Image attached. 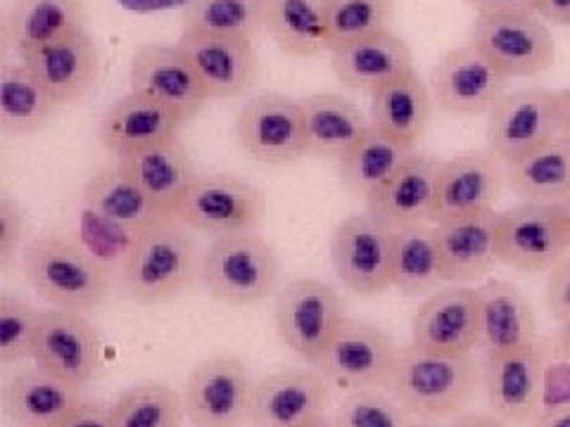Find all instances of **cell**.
Masks as SVG:
<instances>
[{"label": "cell", "mask_w": 570, "mask_h": 427, "mask_svg": "<svg viewBox=\"0 0 570 427\" xmlns=\"http://www.w3.org/2000/svg\"><path fill=\"white\" fill-rule=\"evenodd\" d=\"M20 269L39 299L60 311L94 314L117 288L112 274H107L75 236L52 230L27 242Z\"/></svg>", "instance_id": "1"}, {"label": "cell", "mask_w": 570, "mask_h": 427, "mask_svg": "<svg viewBox=\"0 0 570 427\" xmlns=\"http://www.w3.org/2000/svg\"><path fill=\"white\" fill-rule=\"evenodd\" d=\"M480 387V359L444 356L406 345L400 349L387 391L412 420L438 423L463 414Z\"/></svg>", "instance_id": "2"}, {"label": "cell", "mask_w": 570, "mask_h": 427, "mask_svg": "<svg viewBox=\"0 0 570 427\" xmlns=\"http://www.w3.org/2000/svg\"><path fill=\"white\" fill-rule=\"evenodd\" d=\"M200 261L203 252L190 228L178 221L157 224L136 238L117 276V290L134 305H165L200 280Z\"/></svg>", "instance_id": "3"}, {"label": "cell", "mask_w": 570, "mask_h": 427, "mask_svg": "<svg viewBox=\"0 0 570 427\" xmlns=\"http://www.w3.org/2000/svg\"><path fill=\"white\" fill-rule=\"evenodd\" d=\"M281 261L257 230L212 238L200 261V282L209 297L230 307H247L278 288Z\"/></svg>", "instance_id": "4"}, {"label": "cell", "mask_w": 570, "mask_h": 427, "mask_svg": "<svg viewBox=\"0 0 570 427\" xmlns=\"http://www.w3.org/2000/svg\"><path fill=\"white\" fill-rule=\"evenodd\" d=\"M499 264L519 274H549L570 255V219L561 202H521L499 211Z\"/></svg>", "instance_id": "5"}, {"label": "cell", "mask_w": 570, "mask_h": 427, "mask_svg": "<svg viewBox=\"0 0 570 427\" xmlns=\"http://www.w3.org/2000/svg\"><path fill=\"white\" fill-rule=\"evenodd\" d=\"M469 43L509 81L540 77L557 58L554 36L534 10L475 14Z\"/></svg>", "instance_id": "6"}, {"label": "cell", "mask_w": 570, "mask_h": 427, "mask_svg": "<svg viewBox=\"0 0 570 427\" xmlns=\"http://www.w3.org/2000/svg\"><path fill=\"white\" fill-rule=\"evenodd\" d=\"M345 318L343 297L318 278H295L276 297L278 337L299 361L314 368Z\"/></svg>", "instance_id": "7"}, {"label": "cell", "mask_w": 570, "mask_h": 427, "mask_svg": "<svg viewBox=\"0 0 570 427\" xmlns=\"http://www.w3.org/2000/svg\"><path fill=\"white\" fill-rule=\"evenodd\" d=\"M264 214V195L234 173H198L178 200L174 219L193 234L222 238L255 230Z\"/></svg>", "instance_id": "8"}, {"label": "cell", "mask_w": 570, "mask_h": 427, "mask_svg": "<svg viewBox=\"0 0 570 427\" xmlns=\"http://www.w3.org/2000/svg\"><path fill=\"white\" fill-rule=\"evenodd\" d=\"M547 366L549 349L540 342L480 356V389L490 411L509 425L532 423L547 401Z\"/></svg>", "instance_id": "9"}, {"label": "cell", "mask_w": 570, "mask_h": 427, "mask_svg": "<svg viewBox=\"0 0 570 427\" xmlns=\"http://www.w3.org/2000/svg\"><path fill=\"white\" fill-rule=\"evenodd\" d=\"M255 380L245 361L217 354L188 373L186 416L193 427H245L253 416Z\"/></svg>", "instance_id": "10"}, {"label": "cell", "mask_w": 570, "mask_h": 427, "mask_svg": "<svg viewBox=\"0 0 570 427\" xmlns=\"http://www.w3.org/2000/svg\"><path fill=\"white\" fill-rule=\"evenodd\" d=\"M488 148L513 165L559 138L557 91L544 86L515 88L502 96L488 115Z\"/></svg>", "instance_id": "11"}, {"label": "cell", "mask_w": 570, "mask_h": 427, "mask_svg": "<svg viewBox=\"0 0 570 427\" xmlns=\"http://www.w3.org/2000/svg\"><path fill=\"white\" fill-rule=\"evenodd\" d=\"M243 150L262 165L283 167L307 155V127L302 100L266 91L249 98L236 117Z\"/></svg>", "instance_id": "12"}, {"label": "cell", "mask_w": 570, "mask_h": 427, "mask_svg": "<svg viewBox=\"0 0 570 427\" xmlns=\"http://www.w3.org/2000/svg\"><path fill=\"white\" fill-rule=\"evenodd\" d=\"M331 266L345 290L383 295L392 288V230L368 211L352 214L333 230Z\"/></svg>", "instance_id": "13"}, {"label": "cell", "mask_w": 570, "mask_h": 427, "mask_svg": "<svg viewBox=\"0 0 570 427\" xmlns=\"http://www.w3.org/2000/svg\"><path fill=\"white\" fill-rule=\"evenodd\" d=\"M400 349L383 328L360 318H345L316 368L337 389H387Z\"/></svg>", "instance_id": "14"}, {"label": "cell", "mask_w": 570, "mask_h": 427, "mask_svg": "<svg viewBox=\"0 0 570 427\" xmlns=\"http://www.w3.org/2000/svg\"><path fill=\"white\" fill-rule=\"evenodd\" d=\"M33 366L83 391L100 368V335L96 326L83 314L46 309L36 337Z\"/></svg>", "instance_id": "15"}, {"label": "cell", "mask_w": 570, "mask_h": 427, "mask_svg": "<svg viewBox=\"0 0 570 427\" xmlns=\"http://www.w3.org/2000/svg\"><path fill=\"white\" fill-rule=\"evenodd\" d=\"M509 79L473 43L444 56L431 75L433 102L454 117H488L507 93Z\"/></svg>", "instance_id": "16"}, {"label": "cell", "mask_w": 570, "mask_h": 427, "mask_svg": "<svg viewBox=\"0 0 570 427\" xmlns=\"http://www.w3.org/2000/svg\"><path fill=\"white\" fill-rule=\"evenodd\" d=\"M412 345L444 356L480 349V295L469 285H442L423 299L412 320Z\"/></svg>", "instance_id": "17"}, {"label": "cell", "mask_w": 570, "mask_h": 427, "mask_svg": "<svg viewBox=\"0 0 570 427\" xmlns=\"http://www.w3.org/2000/svg\"><path fill=\"white\" fill-rule=\"evenodd\" d=\"M129 86L134 93L163 102L186 121L198 117L209 102L203 79L176 43L140 46L129 62Z\"/></svg>", "instance_id": "18"}, {"label": "cell", "mask_w": 570, "mask_h": 427, "mask_svg": "<svg viewBox=\"0 0 570 427\" xmlns=\"http://www.w3.org/2000/svg\"><path fill=\"white\" fill-rule=\"evenodd\" d=\"M442 159L414 150L364 202L373 219L400 230L416 224H433Z\"/></svg>", "instance_id": "19"}, {"label": "cell", "mask_w": 570, "mask_h": 427, "mask_svg": "<svg viewBox=\"0 0 570 427\" xmlns=\"http://www.w3.org/2000/svg\"><path fill=\"white\" fill-rule=\"evenodd\" d=\"M176 46L203 79L209 100H230L247 93L259 75V56L253 39L219 36L198 29H186Z\"/></svg>", "instance_id": "20"}, {"label": "cell", "mask_w": 570, "mask_h": 427, "mask_svg": "<svg viewBox=\"0 0 570 427\" xmlns=\"http://www.w3.org/2000/svg\"><path fill=\"white\" fill-rule=\"evenodd\" d=\"M186 119L163 102L129 91L117 98L98 119L100 146L119 159L163 146L181 136Z\"/></svg>", "instance_id": "21"}, {"label": "cell", "mask_w": 570, "mask_h": 427, "mask_svg": "<svg viewBox=\"0 0 570 427\" xmlns=\"http://www.w3.org/2000/svg\"><path fill=\"white\" fill-rule=\"evenodd\" d=\"M507 186V165L490 148L463 150L442 162L433 224L494 209Z\"/></svg>", "instance_id": "22"}, {"label": "cell", "mask_w": 570, "mask_h": 427, "mask_svg": "<svg viewBox=\"0 0 570 427\" xmlns=\"http://www.w3.org/2000/svg\"><path fill=\"white\" fill-rule=\"evenodd\" d=\"M331 383L318 368H285L255 383L253 427H293L324 416L331 399Z\"/></svg>", "instance_id": "23"}, {"label": "cell", "mask_w": 570, "mask_h": 427, "mask_svg": "<svg viewBox=\"0 0 570 427\" xmlns=\"http://www.w3.org/2000/svg\"><path fill=\"white\" fill-rule=\"evenodd\" d=\"M20 60L43 83L58 107L83 100L94 91L100 77L98 43L88 29L75 31L46 48L27 52Z\"/></svg>", "instance_id": "24"}, {"label": "cell", "mask_w": 570, "mask_h": 427, "mask_svg": "<svg viewBox=\"0 0 570 427\" xmlns=\"http://www.w3.org/2000/svg\"><path fill=\"white\" fill-rule=\"evenodd\" d=\"M497 226V209L433 224L442 255L444 285L478 282L494 269L499 264Z\"/></svg>", "instance_id": "25"}, {"label": "cell", "mask_w": 570, "mask_h": 427, "mask_svg": "<svg viewBox=\"0 0 570 427\" xmlns=\"http://www.w3.org/2000/svg\"><path fill=\"white\" fill-rule=\"evenodd\" d=\"M328 56L337 81L350 91L366 96L416 69L412 48L390 29L335 48Z\"/></svg>", "instance_id": "26"}, {"label": "cell", "mask_w": 570, "mask_h": 427, "mask_svg": "<svg viewBox=\"0 0 570 427\" xmlns=\"http://www.w3.org/2000/svg\"><path fill=\"white\" fill-rule=\"evenodd\" d=\"M480 295V351L502 354L530 347L538 340V320L525 295L511 280L492 278Z\"/></svg>", "instance_id": "27"}, {"label": "cell", "mask_w": 570, "mask_h": 427, "mask_svg": "<svg viewBox=\"0 0 570 427\" xmlns=\"http://www.w3.org/2000/svg\"><path fill=\"white\" fill-rule=\"evenodd\" d=\"M433 115L431 86L416 69L371 93L368 121L387 138L397 140L406 150H419Z\"/></svg>", "instance_id": "28"}, {"label": "cell", "mask_w": 570, "mask_h": 427, "mask_svg": "<svg viewBox=\"0 0 570 427\" xmlns=\"http://www.w3.org/2000/svg\"><path fill=\"white\" fill-rule=\"evenodd\" d=\"M86 397L77 387L48 376L39 366L20 368L6 380L0 404L14 427H50Z\"/></svg>", "instance_id": "29"}, {"label": "cell", "mask_w": 570, "mask_h": 427, "mask_svg": "<svg viewBox=\"0 0 570 427\" xmlns=\"http://www.w3.org/2000/svg\"><path fill=\"white\" fill-rule=\"evenodd\" d=\"M81 205L136 230V234H142L157 224L174 221L119 162L107 165L88 178L81 190Z\"/></svg>", "instance_id": "30"}, {"label": "cell", "mask_w": 570, "mask_h": 427, "mask_svg": "<svg viewBox=\"0 0 570 427\" xmlns=\"http://www.w3.org/2000/svg\"><path fill=\"white\" fill-rule=\"evenodd\" d=\"M81 29H86L83 0H12L6 14V43L20 58Z\"/></svg>", "instance_id": "31"}, {"label": "cell", "mask_w": 570, "mask_h": 427, "mask_svg": "<svg viewBox=\"0 0 570 427\" xmlns=\"http://www.w3.org/2000/svg\"><path fill=\"white\" fill-rule=\"evenodd\" d=\"M307 127V152L324 159H341L371 127L354 100L341 93H314L302 100Z\"/></svg>", "instance_id": "32"}, {"label": "cell", "mask_w": 570, "mask_h": 427, "mask_svg": "<svg viewBox=\"0 0 570 427\" xmlns=\"http://www.w3.org/2000/svg\"><path fill=\"white\" fill-rule=\"evenodd\" d=\"M129 176H134L138 186L146 190L150 198L159 205L167 217L174 219V211L178 200L184 198V192L193 183L195 165L181 140H169L163 146H155L142 150L138 155H131L127 159H119ZM176 221V219H174Z\"/></svg>", "instance_id": "33"}, {"label": "cell", "mask_w": 570, "mask_h": 427, "mask_svg": "<svg viewBox=\"0 0 570 427\" xmlns=\"http://www.w3.org/2000/svg\"><path fill=\"white\" fill-rule=\"evenodd\" d=\"M442 285V255L433 224L392 230V288L406 297H421Z\"/></svg>", "instance_id": "34"}, {"label": "cell", "mask_w": 570, "mask_h": 427, "mask_svg": "<svg viewBox=\"0 0 570 427\" xmlns=\"http://www.w3.org/2000/svg\"><path fill=\"white\" fill-rule=\"evenodd\" d=\"M58 105L52 102L43 83L20 60L0 69V131L24 138L41 131Z\"/></svg>", "instance_id": "35"}, {"label": "cell", "mask_w": 570, "mask_h": 427, "mask_svg": "<svg viewBox=\"0 0 570 427\" xmlns=\"http://www.w3.org/2000/svg\"><path fill=\"white\" fill-rule=\"evenodd\" d=\"M507 186L521 202H563L570 195V140L559 136L507 165Z\"/></svg>", "instance_id": "36"}, {"label": "cell", "mask_w": 570, "mask_h": 427, "mask_svg": "<svg viewBox=\"0 0 570 427\" xmlns=\"http://www.w3.org/2000/svg\"><path fill=\"white\" fill-rule=\"evenodd\" d=\"M326 0H266L264 33L285 56L314 58L326 50Z\"/></svg>", "instance_id": "37"}, {"label": "cell", "mask_w": 570, "mask_h": 427, "mask_svg": "<svg viewBox=\"0 0 570 427\" xmlns=\"http://www.w3.org/2000/svg\"><path fill=\"white\" fill-rule=\"evenodd\" d=\"M409 152L414 150H406L397 140L368 127L366 133L337 159V173L352 198L366 202L371 192L385 183V178L404 162Z\"/></svg>", "instance_id": "38"}, {"label": "cell", "mask_w": 570, "mask_h": 427, "mask_svg": "<svg viewBox=\"0 0 570 427\" xmlns=\"http://www.w3.org/2000/svg\"><path fill=\"white\" fill-rule=\"evenodd\" d=\"M112 427H184V395L163 383H142L124 389L110 404Z\"/></svg>", "instance_id": "39"}, {"label": "cell", "mask_w": 570, "mask_h": 427, "mask_svg": "<svg viewBox=\"0 0 570 427\" xmlns=\"http://www.w3.org/2000/svg\"><path fill=\"white\" fill-rule=\"evenodd\" d=\"M266 0H188L184 27L219 36L255 39L264 31Z\"/></svg>", "instance_id": "40"}, {"label": "cell", "mask_w": 570, "mask_h": 427, "mask_svg": "<svg viewBox=\"0 0 570 427\" xmlns=\"http://www.w3.org/2000/svg\"><path fill=\"white\" fill-rule=\"evenodd\" d=\"M395 12V0H326V52L385 31Z\"/></svg>", "instance_id": "41"}, {"label": "cell", "mask_w": 570, "mask_h": 427, "mask_svg": "<svg viewBox=\"0 0 570 427\" xmlns=\"http://www.w3.org/2000/svg\"><path fill=\"white\" fill-rule=\"evenodd\" d=\"M138 236L140 234H136V230L102 217V214H98L91 207L81 205L75 238L107 274H112L115 282L124 266H127Z\"/></svg>", "instance_id": "42"}, {"label": "cell", "mask_w": 570, "mask_h": 427, "mask_svg": "<svg viewBox=\"0 0 570 427\" xmlns=\"http://www.w3.org/2000/svg\"><path fill=\"white\" fill-rule=\"evenodd\" d=\"M41 316L43 311L29 299L12 292L0 295V366L33 361Z\"/></svg>", "instance_id": "43"}, {"label": "cell", "mask_w": 570, "mask_h": 427, "mask_svg": "<svg viewBox=\"0 0 570 427\" xmlns=\"http://www.w3.org/2000/svg\"><path fill=\"white\" fill-rule=\"evenodd\" d=\"M335 427H409V416L385 387L354 389L341 399L333 416Z\"/></svg>", "instance_id": "44"}, {"label": "cell", "mask_w": 570, "mask_h": 427, "mask_svg": "<svg viewBox=\"0 0 570 427\" xmlns=\"http://www.w3.org/2000/svg\"><path fill=\"white\" fill-rule=\"evenodd\" d=\"M29 214L10 195L0 198V269L8 271L12 261H20L29 242Z\"/></svg>", "instance_id": "45"}, {"label": "cell", "mask_w": 570, "mask_h": 427, "mask_svg": "<svg viewBox=\"0 0 570 427\" xmlns=\"http://www.w3.org/2000/svg\"><path fill=\"white\" fill-rule=\"evenodd\" d=\"M547 309L557 324L570 320V255L563 257L547 278Z\"/></svg>", "instance_id": "46"}, {"label": "cell", "mask_w": 570, "mask_h": 427, "mask_svg": "<svg viewBox=\"0 0 570 427\" xmlns=\"http://www.w3.org/2000/svg\"><path fill=\"white\" fill-rule=\"evenodd\" d=\"M50 427H112L110 404L100 399H83Z\"/></svg>", "instance_id": "47"}, {"label": "cell", "mask_w": 570, "mask_h": 427, "mask_svg": "<svg viewBox=\"0 0 570 427\" xmlns=\"http://www.w3.org/2000/svg\"><path fill=\"white\" fill-rule=\"evenodd\" d=\"M532 10L538 12L547 24L570 27V0H532Z\"/></svg>", "instance_id": "48"}, {"label": "cell", "mask_w": 570, "mask_h": 427, "mask_svg": "<svg viewBox=\"0 0 570 427\" xmlns=\"http://www.w3.org/2000/svg\"><path fill=\"white\" fill-rule=\"evenodd\" d=\"M532 427H570V399L544 404L542 411L534 416Z\"/></svg>", "instance_id": "49"}, {"label": "cell", "mask_w": 570, "mask_h": 427, "mask_svg": "<svg viewBox=\"0 0 570 427\" xmlns=\"http://www.w3.org/2000/svg\"><path fill=\"white\" fill-rule=\"evenodd\" d=\"M466 3L475 10V14L532 10V0H466Z\"/></svg>", "instance_id": "50"}, {"label": "cell", "mask_w": 570, "mask_h": 427, "mask_svg": "<svg viewBox=\"0 0 570 427\" xmlns=\"http://www.w3.org/2000/svg\"><path fill=\"white\" fill-rule=\"evenodd\" d=\"M448 427H511L492 411H463L450 420Z\"/></svg>", "instance_id": "51"}, {"label": "cell", "mask_w": 570, "mask_h": 427, "mask_svg": "<svg viewBox=\"0 0 570 427\" xmlns=\"http://www.w3.org/2000/svg\"><path fill=\"white\" fill-rule=\"evenodd\" d=\"M551 354H554V359H559L561 364L570 366V320L559 324L554 340H551Z\"/></svg>", "instance_id": "52"}, {"label": "cell", "mask_w": 570, "mask_h": 427, "mask_svg": "<svg viewBox=\"0 0 570 427\" xmlns=\"http://www.w3.org/2000/svg\"><path fill=\"white\" fill-rule=\"evenodd\" d=\"M557 107H559V136L570 140V88L557 91Z\"/></svg>", "instance_id": "53"}, {"label": "cell", "mask_w": 570, "mask_h": 427, "mask_svg": "<svg viewBox=\"0 0 570 427\" xmlns=\"http://www.w3.org/2000/svg\"><path fill=\"white\" fill-rule=\"evenodd\" d=\"M121 3L131 10H167L174 6L186 8L188 0H121Z\"/></svg>", "instance_id": "54"}, {"label": "cell", "mask_w": 570, "mask_h": 427, "mask_svg": "<svg viewBox=\"0 0 570 427\" xmlns=\"http://www.w3.org/2000/svg\"><path fill=\"white\" fill-rule=\"evenodd\" d=\"M293 427H335V423H333V418H328V416L324 414V416H316V418H309V420H305V423H299V425H293Z\"/></svg>", "instance_id": "55"}, {"label": "cell", "mask_w": 570, "mask_h": 427, "mask_svg": "<svg viewBox=\"0 0 570 427\" xmlns=\"http://www.w3.org/2000/svg\"><path fill=\"white\" fill-rule=\"evenodd\" d=\"M409 427H440L438 423H425V420H412V425Z\"/></svg>", "instance_id": "56"}, {"label": "cell", "mask_w": 570, "mask_h": 427, "mask_svg": "<svg viewBox=\"0 0 570 427\" xmlns=\"http://www.w3.org/2000/svg\"><path fill=\"white\" fill-rule=\"evenodd\" d=\"M561 207H563V211L568 214V219H570V195H568V198L561 202Z\"/></svg>", "instance_id": "57"}]
</instances>
